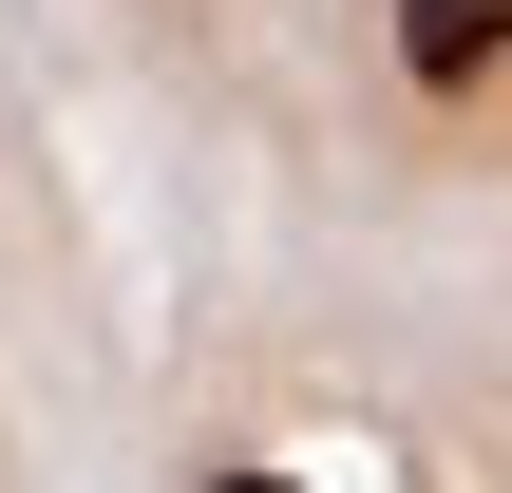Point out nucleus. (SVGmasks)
I'll return each instance as SVG.
<instances>
[{
    "mask_svg": "<svg viewBox=\"0 0 512 493\" xmlns=\"http://www.w3.org/2000/svg\"><path fill=\"white\" fill-rule=\"evenodd\" d=\"M399 57H418V95H475L512 57V0H399Z\"/></svg>",
    "mask_w": 512,
    "mask_h": 493,
    "instance_id": "f257e3e1",
    "label": "nucleus"
},
{
    "mask_svg": "<svg viewBox=\"0 0 512 493\" xmlns=\"http://www.w3.org/2000/svg\"><path fill=\"white\" fill-rule=\"evenodd\" d=\"M209 493H285V475H209Z\"/></svg>",
    "mask_w": 512,
    "mask_h": 493,
    "instance_id": "f03ea898",
    "label": "nucleus"
}]
</instances>
